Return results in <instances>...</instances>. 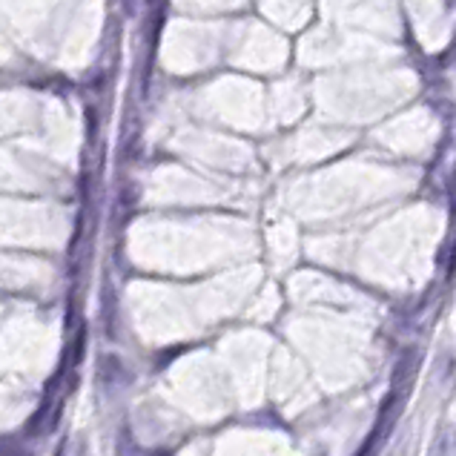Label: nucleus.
Segmentation results:
<instances>
[{
	"instance_id": "1",
	"label": "nucleus",
	"mask_w": 456,
	"mask_h": 456,
	"mask_svg": "<svg viewBox=\"0 0 456 456\" xmlns=\"http://www.w3.org/2000/svg\"><path fill=\"white\" fill-rule=\"evenodd\" d=\"M98 376H101L104 385H118V382H124V379H126V370H124V365L118 362L115 356H106L101 362V368H98Z\"/></svg>"
}]
</instances>
